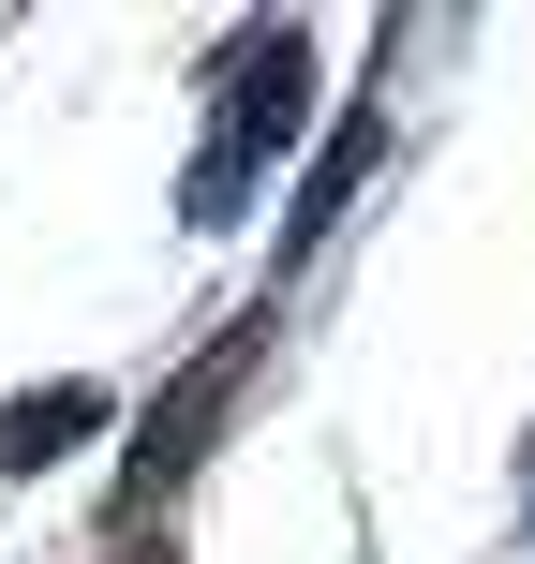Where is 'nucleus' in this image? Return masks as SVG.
Instances as JSON below:
<instances>
[{
  "instance_id": "f257e3e1",
  "label": "nucleus",
  "mask_w": 535,
  "mask_h": 564,
  "mask_svg": "<svg viewBox=\"0 0 535 564\" xmlns=\"http://www.w3.org/2000/svg\"><path fill=\"white\" fill-rule=\"evenodd\" d=\"M224 89H238V105H224V134H208V164H194V224H224V194H238V178L268 164L282 134H298V89H312V45H298V30H254Z\"/></svg>"
},
{
  "instance_id": "f03ea898",
  "label": "nucleus",
  "mask_w": 535,
  "mask_h": 564,
  "mask_svg": "<svg viewBox=\"0 0 535 564\" xmlns=\"http://www.w3.org/2000/svg\"><path fill=\"white\" fill-rule=\"evenodd\" d=\"M224 387H238V341H224V357H208V371H194V387H179V401H164V416H149V446H135V506H149V490H164V476H179V460H194V431H208V416H224Z\"/></svg>"
},
{
  "instance_id": "7ed1b4c3",
  "label": "nucleus",
  "mask_w": 535,
  "mask_h": 564,
  "mask_svg": "<svg viewBox=\"0 0 535 564\" xmlns=\"http://www.w3.org/2000/svg\"><path fill=\"white\" fill-rule=\"evenodd\" d=\"M89 416H105L89 387H45V401H15V416H0V460H45L60 431H89Z\"/></svg>"
},
{
  "instance_id": "20e7f679",
  "label": "nucleus",
  "mask_w": 535,
  "mask_h": 564,
  "mask_svg": "<svg viewBox=\"0 0 535 564\" xmlns=\"http://www.w3.org/2000/svg\"><path fill=\"white\" fill-rule=\"evenodd\" d=\"M119 564H164V550H119Z\"/></svg>"
}]
</instances>
